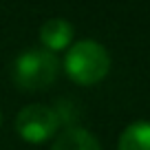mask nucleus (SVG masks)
<instances>
[{
	"instance_id": "1",
	"label": "nucleus",
	"mask_w": 150,
	"mask_h": 150,
	"mask_svg": "<svg viewBox=\"0 0 150 150\" xmlns=\"http://www.w3.org/2000/svg\"><path fill=\"white\" fill-rule=\"evenodd\" d=\"M64 71L75 84L93 86L102 82L110 71V55L106 47L95 40H80L69 47L64 57Z\"/></svg>"
},
{
	"instance_id": "2",
	"label": "nucleus",
	"mask_w": 150,
	"mask_h": 150,
	"mask_svg": "<svg viewBox=\"0 0 150 150\" xmlns=\"http://www.w3.org/2000/svg\"><path fill=\"white\" fill-rule=\"evenodd\" d=\"M60 73V60L47 49H31L16 57L11 77L22 91H42L55 82Z\"/></svg>"
},
{
	"instance_id": "3",
	"label": "nucleus",
	"mask_w": 150,
	"mask_h": 150,
	"mask_svg": "<svg viewBox=\"0 0 150 150\" xmlns=\"http://www.w3.org/2000/svg\"><path fill=\"white\" fill-rule=\"evenodd\" d=\"M60 128V115L51 106L29 104L16 117V130L29 144H42L51 139Z\"/></svg>"
},
{
	"instance_id": "4",
	"label": "nucleus",
	"mask_w": 150,
	"mask_h": 150,
	"mask_svg": "<svg viewBox=\"0 0 150 150\" xmlns=\"http://www.w3.org/2000/svg\"><path fill=\"white\" fill-rule=\"evenodd\" d=\"M73 24L64 18H53L40 27V42L44 44V49L51 53L64 51L73 42Z\"/></svg>"
},
{
	"instance_id": "5",
	"label": "nucleus",
	"mask_w": 150,
	"mask_h": 150,
	"mask_svg": "<svg viewBox=\"0 0 150 150\" xmlns=\"http://www.w3.org/2000/svg\"><path fill=\"white\" fill-rule=\"evenodd\" d=\"M51 150H102L95 135H91L84 128H66L55 139Z\"/></svg>"
},
{
	"instance_id": "6",
	"label": "nucleus",
	"mask_w": 150,
	"mask_h": 150,
	"mask_svg": "<svg viewBox=\"0 0 150 150\" xmlns=\"http://www.w3.org/2000/svg\"><path fill=\"white\" fill-rule=\"evenodd\" d=\"M117 150H150V122H135L119 135Z\"/></svg>"
},
{
	"instance_id": "7",
	"label": "nucleus",
	"mask_w": 150,
	"mask_h": 150,
	"mask_svg": "<svg viewBox=\"0 0 150 150\" xmlns=\"http://www.w3.org/2000/svg\"><path fill=\"white\" fill-rule=\"evenodd\" d=\"M0 122H2V117H0Z\"/></svg>"
}]
</instances>
